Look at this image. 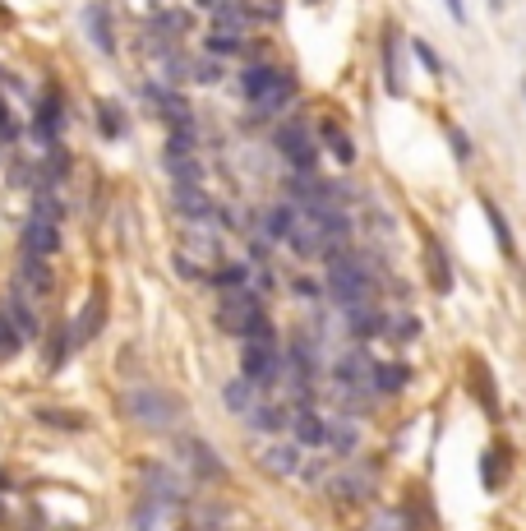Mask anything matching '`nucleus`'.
<instances>
[{
    "label": "nucleus",
    "mask_w": 526,
    "mask_h": 531,
    "mask_svg": "<svg viewBox=\"0 0 526 531\" xmlns=\"http://www.w3.org/2000/svg\"><path fill=\"white\" fill-rule=\"evenodd\" d=\"M24 250H28V254H42V259H51V254L60 250V222L28 218V227H24Z\"/></svg>",
    "instance_id": "obj_6"
},
{
    "label": "nucleus",
    "mask_w": 526,
    "mask_h": 531,
    "mask_svg": "<svg viewBox=\"0 0 526 531\" xmlns=\"http://www.w3.org/2000/svg\"><path fill=\"white\" fill-rule=\"evenodd\" d=\"M213 282L222 291H236V287H250V268H222V273H213Z\"/></svg>",
    "instance_id": "obj_28"
},
{
    "label": "nucleus",
    "mask_w": 526,
    "mask_h": 531,
    "mask_svg": "<svg viewBox=\"0 0 526 531\" xmlns=\"http://www.w3.org/2000/svg\"><path fill=\"white\" fill-rule=\"evenodd\" d=\"M19 287L37 291V296H47V291H51V268H47V259H42V254H28L24 250V259H19Z\"/></svg>",
    "instance_id": "obj_9"
},
{
    "label": "nucleus",
    "mask_w": 526,
    "mask_h": 531,
    "mask_svg": "<svg viewBox=\"0 0 526 531\" xmlns=\"http://www.w3.org/2000/svg\"><path fill=\"white\" fill-rule=\"evenodd\" d=\"M199 5H208V10H217V5H227V0H199Z\"/></svg>",
    "instance_id": "obj_37"
},
{
    "label": "nucleus",
    "mask_w": 526,
    "mask_h": 531,
    "mask_svg": "<svg viewBox=\"0 0 526 531\" xmlns=\"http://www.w3.org/2000/svg\"><path fill=\"white\" fill-rule=\"evenodd\" d=\"M5 319H10V324H14V333H19L24 342L42 333V324H37V314L28 310V301H24V296H10V301H5Z\"/></svg>",
    "instance_id": "obj_14"
},
{
    "label": "nucleus",
    "mask_w": 526,
    "mask_h": 531,
    "mask_svg": "<svg viewBox=\"0 0 526 531\" xmlns=\"http://www.w3.org/2000/svg\"><path fill=\"white\" fill-rule=\"evenodd\" d=\"M97 319H102V296H93L88 301V310L79 314V333H74V342H88L97 333Z\"/></svg>",
    "instance_id": "obj_26"
},
{
    "label": "nucleus",
    "mask_w": 526,
    "mask_h": 531,
    "mask_svg": "<svg viewBox=\"0 0 526 531\" xmlns=\"http://www.w3.org/2000/svg\"><path fill=\"white\" fill-rule=\"evenodd\" d=\"M56 130H60V97L47 93L42 102H37V125H33L37 144H51V139H56Z\"/></svg>",
    "instance_id": "obj_13"
},
{
    "label": "nucleus",
    "mask_w": 526,
    "mask_h": 531,
    "mask_svg": "<svg viewBox=\"0 0 526 531\" xmlns=\"http://www.w3.org/2000/svg\"><path fill=\"white\" fill-rule=\"evenodd\" d=\"M485 218H490V231H494V236H499V250H503V254H517L513 227H508V218H503V208H499V204H490V199H485Z\"/></svg>",
    "instance_id": "obj_18"
},
{
    "label": "nucleus",
    "mask_w": 526,
    "mask_h": 531,
    "mask_svg": "<svg viewBox=\"0 0 526 531\" xmlns=\"http://www.w3.org/2000/svg\"><path fill=\"white\" fill-rule=\"evenodd\" d=\"M194 79H204V84H213V79H222V65H213V61H199V70H194Z\"/></svg>",
    "instance_id": "obj_34"
},
{
    "label": "nucleus",
    "mask_w": 526,
    "mask_h": 531,
    "mask_svg": "<svg viewBox=\"0 0 526 531\" xmlns=\"http://www.w3.org/2000/svg\"><path fill=\"white\" fill-rule=\"evenodd\" d=\"M217 324L227 328V333H240V338H250V333H263L268 328V314H263L259 296L250 287H236V291H222V305H217Z\"/></svg>",
    "instance_id": "obj_2"
},
{
    "label": "nucleus",
    "mask_w": 526,
    "mask_h": 531,
    "mask_svg": "<svg viewBox=\"0 0 526 531\" xmlns=\"http://www.w3.org/2000/svg\"><path fill=\"white\" fill-rule=\"evenodd\" d=\"M273 74H277V65H254V70H245V74H240V93H245V97H259L263 88L273 84Z\"/></svg>",
    "instance_id": "obj_21"
},
{
    "label": "nucleus",
    "mask_w": 526,
    "mask_h": 531,
    "mask_svg": "<svg viewBox=\"0 0 526 531\" xmlns=\"http://www.w3.org/2000/svg\"><path fill=\"white\" fill-rule=\"evenodd\" d=\"M19 347H24V338L14 333V324L5 319V310H0V361H10V356H14Z\"/></svg>",
    "instance_id": "obj_27"
},
{
    "label": "nucleus",
    "mask_w": 526,
    "mask_h": 531,
    "mask_svg": "<svg viewBox=\"0 0 526 531\" xmlns=\"http://www.w3.org/2000/svg\"><path fill=\"white\" fill-rule=\"evenodd\" d=\"M277 153L287 157L296 171H314V157H319L305 125H282V130H277Z\"/></svg>",
    "instance_id": "obj_4"
},
{
    "label": "nucleus",
    "mask_w": 526,
    "mask_h": 531,
    "mask_svg": "<svg viewBox=\"0 0 526 531\" xmlns=\"http://www.w3.org/2000/svg\"><path fill=\"white\" fill-rule=\"evenodd\" d=\"M240 370H245L250 384H277V375H282V351H277V342H273V328L240 338Z\"/></svg>",
    "instance_id": "obj_3"
},
{
    "label": "nucleus",
    "mask_w": 526,
    "mask_h": 531,
    "mask_svg": "<svg viewBox=\"0 0 526 531\" xmlns=\"http://www.w3.org/2000/svg\"><path fill=\"white\" fill-rule=\"evenodd\" d=\"M522 88H526V84H522Z\"/></svg>",
    "instance_id": "obj_38"
},
{
    "label": "nucleus",
    "mask_w": 526,
    "mask_h": 531,
    "mask_svg": "<svg viewBox=\"0 0 526 531\" xmlns=\"http://www.w3.org/2000/svg\"><path fill=\"white\" fill-rule=\"evenodd\" d=\"M328 291L342 310L351 305H370L374 301V273H370V259L356 250H333L328 254Z\"/></svg>",
    "instance_id": "obj_1"
},
{
    "label": "nucleus",
    "mask_w": 526,
    "mask_h": 531,
    "mask_svg": "<svg viewBox=\"0 0 526 531\" xmlns=\"http://www.w3.org/2000/svg\"><path fill=\"white\" fill-rule=\"evenodd\" d=\"M259 462H263L268 476H296L300 471V448L296 444H268L259 453Z\"/></svg>",
    "instance_id": "obj_8"
},
{
    "label": "nucleus",
    "mask_w": 526,
    "mask_h": 531,
    "mask_svg": "<svg viewBox=\"0 0 526 531\" xmlns=\"http://www.w3.org/2000/svg\"><path fill=\"white\" fill-rule=\"evenodd\" d=\"M227 407L240 411V416H250V407H254V384L250 379H231L227 384Z\"/></svg>",
    "instance_id": "obj_23"
},
{
    "label": "nucleus",
    "mask_w": 526,
    "mask_h": 531,
    "mask_svg": "<svg viewBox=\"0 0 526 531\" xmlns=\"http://www.w3.org/2000/svg\"><path fill=\"white\" fill-rule=\"evenodd\" d=\"M291 97H296V79L277 70V74H273V84L263 88L259 97H250V107H254V116H273V111L291 107Z\"/></svg>",
    "instance_id": "obj_5"
},
{
    "label": "nucleus",
    "mask_w": 526,
    "mask_h": 531,
    "mask_svg": "<svg viewBox=\"0 0 526 531\" xmlns=\"http://www.w3.org/2000/svg\"><path fill=\"white\" fill-rule=\"evenodd\" d=\"M323 134H328V148H333V157L337 162H351V157H356V144H351V134L342 130V125H323Z\"/></svg>",
    "instance_id": "obj_24"
},
{
    "label": "nucleus",
    "mask_w": 526,
    "mask_h": 531,
    "mask_svg": "<svg viewBox=\"0 0 526 531\" xmlns=\"http://www.w3.org/2000/svg\"><path fill=\"white\" fill-rule=\"evenodd\" d=\"M33 218L60 222V204H56V199H51V194H42V199H37V204H33Z\"/></svg>",
    "instance_id": "obj_32"
},
{
    "label": "nucleus",
    "mask_w": 526,
    "mask_h": 531,
    "mask_svg": "<svg viewBox=\"0 0 526 531\" xmlns=\"http://www.w3.org/2000/svg\"><path fill=\"white\" fill-rule=\"evenodd\" d=\"M383 79H388V93H402V42H397V28L383 33Z\"/></svg>",
    "instance_id": "obj_12"
},
{
    "label": "nucleus",
    "mask_w": 526,
    "mask_h": 531,
    "mask_svg": "<svg viewBox=\"0 0 526 531\" xmlns=\"http://www.w3.org/2000/svg\"><path fill=\"white\" fill-rule=\"evenodd\" d=\"M425 259H430V273H434V291H453V273H448V259H443L439 241L425 245Z\"/></svg>",
    "instance_id": "obj_20"
},
{
    "label": "nucleus",
    "mask_w": 526,
    "mask_h": 531,
    "mask_svg": "<svg viewBox=\"0 0 526 531\" xmlns=\"http://www.w3.org/2000/svg\"><path fill=\"white\" fill-rule=\"evenodd\" d=\"M374 393H397V388L407 384V370L402 365H374Z\"/></svg>",
    "instance_id": "obj_22"
},
{
    "label": "nucleus",
    "mask_w": 526,
    "mask_h": 531,
    "mask_svg": "<svg viewBox=\"0 0 526 531\" xmlns=\"http://www.w3.org/2000/svg\"><path fill=\"white\" fill-rule=\"evenodd\" d=\"M453 153H457V157H467V153H471V144H467V134H457V130H453Z\"/></svg>",
    "instance_id": "obj_36"
},
{
    "label": "nucleus",
    "mask_w": 526,
    "mask_h": 531,
    "mask_svg": "<svg viewBox=\"0 0 526 531\" xmlns=\"http://www.w3.org/2000/svg\"><path fill=\"white\" fill-rule=\"evenodd\" d=\"M185 24H190V14H176V10H167L162 19H157V28H167L171 37H180V33H185Z\"/></svg>",
    "instance_id": "obj_31"
},
{
    "label": "nucleus",
    "mask_w": 526,
    "mask_h": 531,
    "mask_svg": "<svg viewBox=\"0 0 526 531\" xmlns=\"http://www.w3.org/2000/svg\"><path fill=\"white\" fill-rule=\"evenodd\" d=\"M250 425H254V430H263V435H277L282 425H291V416L282 407H273V402H263V407L254 402V407H250Z\"/></svg>",
    "instance_id": "obj_15"
},
{
    "label": "nucleus",
    "mask_w": 526,
    "mask_h": 531,
    "mask_svg": "<svg viewBox=\"0 0 526 531\" xmlns=\"http://www.w3.org/2000/svg\"><path fill=\"white\" fill-rule=\"evenodd\" d=\"M291 435H296V448H323L328 444V421L319 411H296L291 416Z\"/></svg>",
    "instance_id": "obj_7"
},
{
    "label": "nucleus",
    "mask_w": 526,
    "mask_h": 531,
    "mask_svg": "<svg viewBox=\"0 0 526 531\" xmlns=\"http://www.w3.org/2000/svg\"><path fill=\"white\" fill-rule=\"evenodd\" d=\"M176 208H180V218L208 222V213H213V199H208L199 185H176Z\"/></svg>",
    "instance_id": "obj_10"
},
{
    "label": "nucleus",
    "mask_w": 526,
    "mask_h": 531,
    "mask_svg": "<svg viewBox=\"0 0 526 531\" xmlns=\"http://www.w3.org/2000/svg\"><path fill=\"white\" fill-rule=\"evenodd\" d=\"M84 24H88L93 47L111 56V51H116V37H111V14H107V5H88V10H84Z\"/></svg>",
    "instance_id": "obj_11"
},
{
    "label": "nucleus",
    "mask_w": 526,
    "mask_h": 531,
    "mask_svg": "<svg viewBox=\"0 0 526 531\" xmlns=\"http://www.w3.org/2000/svg\"><path fill=\"white\" fill-rule=\"evenodd\" d=\"M416 56H420V65L430 74H443V61H439V51L430 47V42H416Z\"/></svg>",
    "instance_id": "obj_30"
},
{
    "label": "nucleus",
    "mask_w": 526,
    "mask_h": 531,
    "mask_svg": "<svg viewBox=\"0 0 526 531\" xmlns=\"http://www.w3.org/2000/svg\"><path fill=\"white\" fill-rule=\"evenodd\" d=\"M130 407L139 411L144 421H157V425L176 416V411H171V402H157V393H134V398H130Z\"/></svg>",
    "instance_id": "obj_17"
},
{
    "label": "nucleus",
    "mask_w": 526,
    "mask_h": 531,
    "mask_svg": "<svg viewBox=\"0 0 526 531\" xmlns=\"http://www.w3.org/2000/svg\"><path fill=\"white\" fill-rule=\"evenodd\" d=\"M291 222H296V208H287V204H277V208H268V213H263V231H268L273 241H287Z\"/></svg>",
    "instance_id": "obj_19"
},
{
    "label": "nucleus",
    "mask_w": 526,
    "mask_h": 531,
    "mask_svg": "<svg viewBox=\"0 0 526 531\" xmlns=\"http://www.w3.org/2000/svg\"><path fill=\"white\" fill-rule=\"evenodd\" d=\"M370 485H374V471L360 467L356 476H342V481L333 485V495L337 499H365V495H370Z\"/></svg>",
    "instance_id": "obj_16"
},
{
    "label": "nucleus",
    "mask_w": 526,
    "mask_h": 531,
    "mask_svg": "<svg viewBox=\"0 0 526 531\" xmlns=\"http://www.w3.org/2000/svg\"><path fill=\"white\" fill-rule=\"evenodd\" d=\"M328 444H333L337 453H351V448H356V425H351V421H333V425H328Z\"/></svg>",
    "instance_id": "obj_25"
},
{
    "label": "nucleus",
    "mask_w": 526,
    "mask_h": 531,
    "mask_svg": "<svg viewBox=\"0 0 526 531\" xmlns=\"http://www.w3.org/2000/svg\"><path fill=\"white\" fill-rule=\"evenodd\" d=\"M443 5H448V14H453L457 24H467V5L462 0H443Z\"/></svg>",
    "instance_id": "obj_35"
},
{
    "label": "nucleus",
    "mask_w": 526,
    "mask_h": 531,
    "mask_svg": "<svg viewBox=\"0 0 526 531\" xmlns=\"http://www.w3.org/2000/svg\"><path fill=\"white\" fill-rule=\"evenodd\" d=\"M102 130H107V134H125V116H120L116 102H102Z\"/></svg>",
    "instance_id": "obj_29"
},
{
    "label": "nucleus",
    "mask_w": 526,
    "mask_h": 531,
    "mask_svg": "<svg viewBox=\"0 0 526 531\" xmlns=\"http://www.w3.org/2000/svg\"><path fill=\"white\" fill-rule=\"evenodd\" d=\"M14 134H19V125H14L10 107H5V102H0V144H14Z\"/></svg>",
    "instance_id": "obj_33"
}]
</instances>
